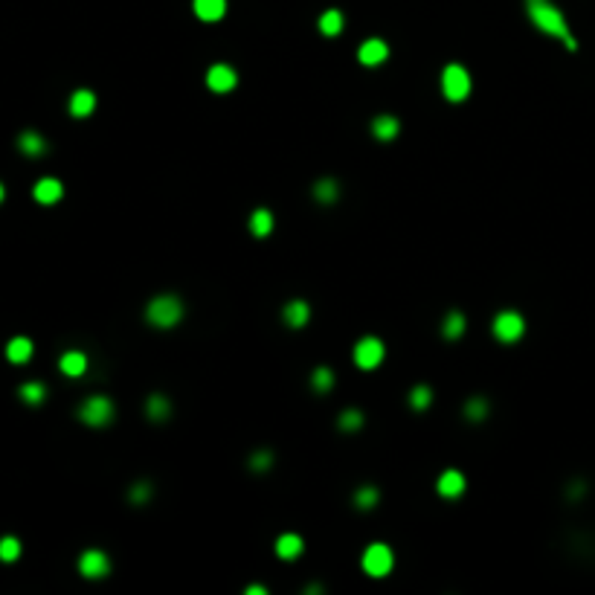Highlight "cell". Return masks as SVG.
I'll list each match as a JSON object with an SVG mask.
<instances>
[{
	"instance_id": "obj_1",
	"label": "cell",
	"mask_w": 595,
	"mask_h": 595,
	"mask_svg": "<svg viewBox=\"0 0 595 595\" xmlns=\"http://www.w3.org/2000/svg\"><path fill=\"white\" fill-rule=\"evenodd\" d=\"M526 12H529L532 23L540 32L552 35V38H560L566 44V50H572V53L578 50V41L572 38V32H569L563 12L552 4V0H526Z\"/></svg>"
},
{
	"instance_id": "obj_2",
	"label": "cell",
	"mask_w": 595,
	"mask_h": 595,
	"mask_svg": "<svg viewBox=\"0 0 595 595\" xmlns=\"http://www.w3.org/2000/svg\"><path fill=\"white\" fill-rule=\"evenodd\" d=\"M149 322L157 325V328H172L183 320V302L175 296V294H163V296H154L149 302V311H146Z\"/></svg>"
},
{
	"instance_id": "obj_3",
	"label": "cell",
	"mask_w": 595,
	"mask_h": 595,
	"mask_svg": "<svg viewBox=\"0 0 595 595\" xmlns=\"http://www.w3.org/2000/svg\"><path fill=\"white\" fill-rule=\"evenodd\" d=\"M441 90L450 102H462L470 93V73L462 64H447L441 73Z\"/></svg>"
},
{
	"instance_id": "obj_4",
	"label": "cell",
	"mask_w": 595,
	"mask_h": 595,
	"mask_svg": "<svg viewBox=\"0 0 595 595\" xmlns=\"http://www.w3.org/2000/svg\"><path fill=\"white\" fill-rule=\"evenodd\" d=\"M392 566H395V555H392L389 546H384V543H372L369 549L363 552V572L372 575V578L389 575Z\"/></svg>"
},
{
	"instance_id": "obj_5",
	"label": "cell",
	"mask_w": 595,
	"mask_h": 595,
	"mask_svg": "<svg viewBox=\"0 0 595 595\" xmlns=\"http://www.w3.org/2000/svg\"><path fill=\"white\" fill-rule=\"evenodd\" d=\"M79 418L90 427H105L113 421V401L105 398V395H93L82 403V410H79Z\"/></svg>"
},
{
	"instance_id": "obj_6",
	"label": "cell",
	"mask_w": 595,
	"mask_h": 595,
	"mask_svg": "<svg viewBox=\"0 0 595 595\" xmlns=\"http://www.w3.org/2000/svg\"><path fill=\"white\" fill-rule=\"evenodd\" d=\"M522 331H526V322H522V317L517 311L496 314V320H494V337L499 343H517L522 337Z\"/></svg>"
},
{
	"instance_id": "obj_7",
	"label": "cell",
	"mask_w": 595,
	"mask_h": 595,
	"mask_svg": "<svg viewBox=\"0 0 595 595\" xmlns=\"http://www.w3.org/2000/svg\"><path fill=\"white\" fill-rule=\"evenodd\" d=\"M380 361H384V343L377 337H363L357 340L354 346V363L361 369H377Z\"/></svg>"
},
{
	"instance_id": "obj_8",
	"label": "cell",
	"mask_w": 595,
	"mask_h": 595,
	"mask_svg": "<svg viewBox=\"0 0 595 595\" xmlns=\"http://www.w3.org/2000/svg\"><path fill=\"white\" fill-rule=\"evenodd\" d=\"M79 572L84 578H105L111 572V558L102 549H87L79 558Z\"/></svg>"
},
{
	"instance_id": "obj_9",
	"label": "cell",
	"mask_w": 595,
	"mask_h": 595,
	"mask_svg": "<svg viewBox=\"0 0 595 595\" xmlns=\"http://www.w3.org/2000/svg\"><path fill=\"white\" fill-rule=\"evenodd\" d=\"M206 84H209V90H215V93H230L238 84V76H235V70L230 64H212L209 73H206Z\"/></svg>"
},
{
	"instance_id": "obj_10",
	"label": "cell",
	"mask_w": 595,
	"mask_h": 595,
	"mask_svg": "<svg viewBox=\"0 0 595 595\" xmlns=\"http://www.w3.org/2000/svg\"><path fill=\"white\" fill-rule=\"evenodd\" d=\"M32 198L38 203H44V206H53V203H58L64 198V186H61L58 177H41L35 183V189H32Z\"/></svg>"
},
{
	"instance_id": "obj_11",
	"label": "cell",
	"mask_w": 595,
	"mask_h": 595,
	"mask_svg": "<svg viewBox=\"0 0 595 595\" xmlns=\"http://www.w3.org/2000/svg\"><path fill=\"white\" fill-rule=\"evenodd\" d=\"M357 58H361V64L366 67H377V64H384L389 58V44L387 41H380V38H369L363 46H361V53H357Z\"/></svg>"
},
{
	"instance_id": "obj_12",
	"label": "cell",
	"mask_w": 595,
	"mask_h": 595,
	"mask_svg": "<svg viewBox=\"0 0 595 595\" xmlns=\"http://www.w3.org/2000/svg\"><path fill=\"white\" fill-rule=\"evenodd\" d=\"M439 494L444 496V499H456V496H462L465 494V488H468V482H465V476L459 473V470H444L441 476H439Z\"/></svg>"
},
{
	"instance_id": "obj_13",
	"label": "cell",
	"mask_w": 595,
	"mask_h": 595,
	"mask_svg": "<svg viewBox=\"0 0 595 595\" xmlns=\"http://www.w3.org/2000/svg\"><path fill=\"white\" fill-rule=\"evenodd\" d=\"M32 351H35V346H32V340H30V337H12V340L6 343V361L20 366V363H27V361H30Z\"/></svg>"
},
{
	"instance_id": "obj_14",
	"label": "cell",
	"mask_w": 595,
	"mask_h": 595,
	"mask_svg": "<svg viewBox=\"0 0 595 595\" xmlns=\"http://www.w3.org/2000/svg\"><path fill=\"white\" fill-rule=\"evenodd\" d=\"M93 111H96V96H93V90H76L73 96H70V113H73L76 119L90 116Z\"/></svg>"
},
{
	"instance_id": "obj_15",
	"label": "cell",
	"mask_w": 595,
	"mask_h": 595,
	"mask_svg": "<svg viewBox=\"0 0 595 595\" xmlns=\"http://www.w3.org/2000/svg\"><path fill=\"white\" fill-rule=\"evenodd\" d=\"M302 549H305V543H302L299 534H282V537L276 540V555H279L282 560H296V558L302 555Z\"/></svg>"
},
{
	"instance_id": "obj_16",
	"label": "cell",
	"mask_w": 595,
	"mask_h": 595,
	"mask_svg": "<svg viewBox=\"0 0 595 595\" xmlns=\"http://www.w3.org/2000/svg\"><path fill=\"white\" fill-rule=\"evenodd\" d=\"M282 317L291 328H302L308 322V317H311V308H308V302H302V299H294V302L284 305Z\"/></svg>"
},
{
	"instance_id": "obj_17",
	"label": "cell",
	"mask_w": 595,
	"mask_h": 595,
	"mask_svg": "<svg viewBox=\"0 0 595 595\" xmlns=\"http://www.w3.org/2000/svg\"><path fill=\"white\" fill-rule=\"evenodd\" d=\"M18 149L27 154V157H41L46 151V139L38 134V131H23L18 137Z\"/></svg>"
},
{
	"instance_id": "obj_18",
	"label": "cell",
	"mask_w": 595,
	"mask_h": 595,
	"mask_svg": "<svg viewBox=\"0 0 595 595\" xmlns=\"http://www.w3.org/2000/svg\"><path fill=\"white\" fill-rule=\"evenodd\" d=\"M227 12V0H195V15L201 20H221Z\"/></svg>"
},
{
	"instance_id": "obj_19",
	"label": "cell",
	"mask_w": 595,
	"mask_h": 595,
	"mask_svg": "<svg viewBox=\"0 0 595 595\" xmlns=\"http://www.w3.org/2000/svg\"><path fill=\"white\" fill-rule=\"evenodd\" d=\"M58 366H61L64 375L79 377V375H84V369H87V357H84L82 351H67V354H61Z\"/></svg>"
},
{
	"instance_id": "obj_20",
	"label": "cell",
	"mask_w": 595,
	"mask_h": 595,
	"mask_svg": "<svg viewBox=\"0 0 595 595\" xmlns=\"http://www.w3.org/2000/svg\"><path fill=\"white\" fill-rule=\"evenodd\" d=\"M398 128H401V125H398L395 116H387V113H384V116H375V119H372V134H375L377 139H395V137H398Z\"/></svg>"
},
{
	"instance_id": "obj_21",
	"label": "cell",
	"mask_w": 595,
	"mask_h": 595,
	"mask_svg": "<svg viewBox=\"0 0 595 595\" xmlns=\"http://www.w3.org/2000/svg\"><path fill=\"white\" fill-rule=\"evenodd\" d=\"M270 230H273V215H270V209H256L253 215H250V232L258 235V238H265Z\"/></svg>"
},
{
	"instance_id": "obj_22",
	"label": "cell",
	"mask_w": 595,
	"mask_h": 595,
	"mask_svg": "<svg viewBox=\"0 0 595 595\" xmlns=\"http://www.w3.org/2000/svg\"><path fill=\"white\" fill-rule=\"evenodd\" d=\"M320 32H322V35H328V38L340 35V32H343V15H340L337 9L322 12V18H320Z\"/></svg>"
},
{
	"instance_id": "obj_23",
	"label": "cell",
	"mask_w": 595,
	"mask_h": 595,
	"mask_svg": "<svg viewBox=\"0 0 595 595\" xmlns=\"http://www.w3.org/2000/svg\"><path fill=\"white\" fill-rule=\"evenodd\" d=\"M314 195H317L320 203H334L337 195H340V186H337L334 177H322V180H317V186H314Z\"/></svg>"
},
{
	"instance_id": "obj_24",
	"label": "cell",
	"mask_w": 595,
	"mask_h": 595,
	"mask_svg": "<svg viewBox=\"0 0 595 595\" xmlns=\"http://www.w3.org/2000/svg\"><path fill=\"white\" fill-rule=\"evenodd\" d=\"M146 413H149L151 421H165V418H169V413H172V403H169V398H165V395H151Z\"/></svg>"
},
{
	"instance_id": "obj_25",
	"label": "cell",
	"mask_w": 595,
	"mask_h": 595,
	"mask_svg": "<svg viewBox=\"0 0 595 595\" xmlns=\"http://www.w3.org/2000/svg\"><path fill=\"white\" fill-rule=\"evenodd\" d=\"M44 398H46V387L38 384V380H32V384H23V387H20V401L30 403V407H38V403H44Z\"/></svg>"
},
{
	"instance_id": "obj_26",
	"label": "cell",
	"mask_w": 595,
	"mask_h": 595,
	"mask_svg": "<svg viewBox=\"0 0 595 595\" xmlns=\"http://www.w3.org/2000/svg\"><path fill=\"white\" fill-rule=\"evenodd\" d=\"M441 334H444L447 340H456V337H462V334H465V317H462L459 311L447 314V317H444V325H441Z\"/></svg>"
},
{
	"instance_id": "obj_27",
	"label": "cell",
	"mask_w": 595,
	"mask_h": 595,
	"mask_svg": "<svg viewBox=\"0 0 595 595\" xmlns=\"http://www.w3.org/2000/svg\"><path fill=\"white\" fill-rule=\"evenodd\" d=\"M430 401H433V392H430V387H424V384H418V387L410 392V407H413L415 413H424L427 407H430Z\"/></svg>"
},
{
	"instance_id": "obj_28",
	"label": "cell",
	"mask_w": 595,
	"mask_h": 595,
	"mask_svg": "<svg viewBox=\"0 0 595 595\" xmlns=\"http://www.w3.org/2000/svg\"><path fill=\"white\" fill-rule=\"evenodd\" d=\"M377 499H380L377 488H372V485H363L361 491L354 494V506L361 508V511H369V508H375V506H377Z\"/></svg>"
},
{
	"instance_id": "obj_29",
	"label": "cell",
	"mask_w": 595,
	"mask_h": 595,
	"mask_svg": "<svg viewBox=\"0 0 595 595\" xmlns=\"http://www.w3.org/2000/svg\"><path fill=\"white\" fill-rule=\"evenodd\" d=\"M337 424H340V430H343V433H357V430L363 427V413L351 407V410H346V413L340 415V421H337Z\"/></svg>"
},
{
	"instance_id": "obj_30",
	"label": "cell",
	"mask_w": 595,
	"mask_h": 595,
	"mask_svg": "<svg viewBox=\"0 0 595 595\" xmlns=\"http://www.w3.org/2000/svg\"><path fill=\"white\" fill-rule=\"evenodd\" d=\"M311 387H314L317 392H328L331 387H334V372H331L328 366L314 369V375H311Z\"/></svg>"
},
{
	"instance_id": "obj_31",
	"label": "cell",
	"mask_w": 595,
	"mask_h": 595,
	"mask_svg": "<svg viewBox=\"0 0 595 595\" xmlns=\"http://www.w3.org/2000/svg\"><path fill=\"white\" fill-rule=\"evenodd\" d=\"M20 558V540L18 537H0V560L12 563Z\"/></svg>"
},
{
	"instance_id": "obj_32",
	"label": "cell",
	"mask_w": 595,
	"mask_h": 595,
	"mask_svg": "<svg viewBox=\"0 0 595 595\" xmlns=\"http://www.w3.org/2000/svg\"><path fill=\"white\" fill-rule=\"evenodd\" d=\"M488 415V401L485 398H470L468 403H465V418H470V421H482Z\"/></svg>"
},
{
	"instance_id": "obj_33",
	"label": "cell",
	"mask_w": 595,
	"mask_h": 595,
	"mask_svg": "<svg viewBox=\"0 0 595 595\" xmlns=\"http://www.w3.org/2000/svg\"><path fill=\"white\" fill-rule=\"evenodd\" d=\"M149 499H151V482L139 480V482L131 488V503H134V506H146Z\"/></svg>"
},
{
	"instance_id": "obj_34",
	"label": "cell",
	"mask_w": 595,
	"mask_h": 595,
	"mask_svg": "<svg viewBox=\"0 0 595 595\" xmlns=\"http://www.w3.org/2000/svg\"><path fill=\"white\" fill-rule=\"evenodd\" d=\"M273 462H276V456L270 453V450H256V453L250 456V468L253 470H268Z\"/></svg>"
},
{
	"instance_id": "obj_35",
	"label": "cell",
	"mask_w": 595,
	"mask_h": 595,
	"mask_svg": "<svg viewBox=\"0 0 595 595\" xmlns=\"http://www.w3.org/2000/svg\"><path fill=\"white\" fill-rule=\"evenodd\" d=\"M247 595H265V587H247Z\"/></svg>"
},
{
	"instance_id": "obj_36",
	"label": "cell",
	"mask_w": 595,
	"mask_h": 595,
	"mask_svg": "<svg viewBox=\"0 0 595 595\" xmlns=\"http://www.w3.org/2000/svg\"><path fill=\"white\" fill-rule=\"evenodd\" d=\"M4 198H6V186L0 183V203H4Z\"/></svg>"
}]
</instances>
